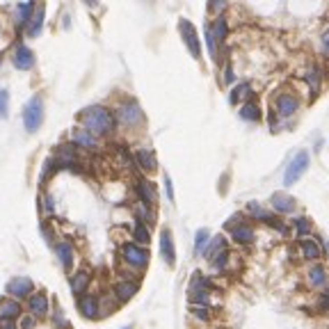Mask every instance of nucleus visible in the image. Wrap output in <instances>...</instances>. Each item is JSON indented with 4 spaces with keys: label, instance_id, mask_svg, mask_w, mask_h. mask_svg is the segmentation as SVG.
Listing matches in <instances>:
<instances>
[{
    "label": "nucleus",
    "instance_id": "obj_1",
    "mask_svg": "<svg viewBox=\"0 0 329 329\" xmlns=\"http://www.w3.org/2000/svg\"><path fill=\"white\" fill-rule=\"evenodd\" d=\"M80 121L85 126V130H90L92 135H107L115 130V117L107 107L103 105H90L80 112Z\"/></svg>",
    "mask_w": 329,
    "mask_h": 329
},
{
    "label": "nucleus",
    "instance_id": "obj_2",
    "mask_svg": "<svg viewBox=\"0 0 329 329\" xmlns=\"http://www.w3.org/2000/svg\"><path fill=\"white\" fill-rule=\"evenodd\" d=\"M224 229L229 231V238L233 240L235 245H252L254 238H256V231H254L252 224L245 220L243 213H235L231 220H227Z\"/></svg>",
    "mask_w": 329,
    "mask_h": 329
},
{
    "label": "nucleus",
    "instance_id": "obj_3",
    "mask_svg": "<svg viewBox=\"0 0 329 329\" xmlns=\"http://www.w3.org/2000/svg\"><path fill=\"white\" fill-rule=\"evenodd\" d=\"M119 256L126 265L135 268L137 272H144V270L149 268V249L137 245V243H124L119 247Z\"/></svg>",
    "mask_w": 329,
    "mask_h": 329
},
{
    "label": "nucleus",
    "instance_id": "obj_4",
    "mask_svg": "<svg viewBox=\"0 0 329 329\" xmlns=\"http://www.w3.org/2000/svg\"><path fill=\"white\" fill-rule=\"evenodd\" d=\"M43 124V101L39 96H32L23 107V126L28 133H37Z\"/></svg>",
    "mask_w": 329,
    "mask_h": 329
},
{
    "label": "nucleus",
    "instance_id": "obj_5",
    "mask_svg": "<svg viewBox=\"0 0 329 329\" xmlns=\"http://www.w3.org/2000/svg\"><path fill=\"white\" fill-rule=\"evenodd\" d=\"M309 163H311V156H309V151H299L295 158L288 163L286 167V174H283V185H295L299 179H302V174L309 169Z\"/></svg>",
    "mask_w": 329,
    "mask_h": 329
},
{
    "label": "nucleus",
    "instance_id": "obj_6",
    "mask_svg": "<svg viewBox=\"0 0 329 329\" xmlns=\"http://www.w3.org/2000/svg\"><path fill=\"white\" fill-rule=\"evenodd\" d=\"M179 32H181V37H183V43L188 46L190 55H192L194 60H199V57H201V43H199L197 28H194L188 18H181V21H179Z\"/></svg>",
    "mask_w": 329,
    "mask_h": 329
},
{
    "label": "nucleus",
    "instance_id": "obj_7",
    "mask_svg": "<svg viewBox=\"0 0 329 329\" xmlns=\"http://www.w3.org/2000/svg\"><path fill=\"white\" fill-rule=\"evenodd\" d=\"M117 121L124 126H140L142 121H144V112H142V107L137 105L135 101L124 103V105H119V110H117Z\"/></svg>",
    "mask_w": 329,
    "mask_h": 329
},
{
    "label": "nucleus",
    "instance_id": "obj_8",
    "mask_svg": "<svg viewBox=\"0 0 329 329\" xmlns=\"http://www.w3.org/2000/svg\"><path fill=\"white\" fill-rule=\"evenodd\" d=\"M7 293H9V297H14V299H28L34 293V281L30 277H14L12 281L7 283Z\"/></svg>",
    "mask_w": 329,
    "mask_h": 329
},
{
    "label": "nucleus",
    "instance_id": "obj_9",
    "mask_svg": "<svg viewBox=\"0 0 329 329\" xmlns=\"http://www.w3.org/2000/svg\"><path fill=\"white\" fill-rule=\"evenodd\" d=\"M78 311L87 320H96V318H101V299L96 295H87L85 293V295L78 297Z\"/></svg>",
    "mask_w": 329,
    "mask_h": 329
},
{
    "label": "nucleus",
    "instance_id": "obj_10",
    "mask_svg": "<svg viewBox=\"0 0 329 329\" xmlns=\"http://www.w3.org/2000/svg\"><path fill=\"white\" fill-rule=\"evenodd\" d=\"M274 110H277V115L281 117V119H288V117H293L295 112L299 110V101L297 96L288 94V92H283V94L277 96V101H274Z\"/></svg>",
    "mask_w": 329,
    "mask_h": 329
},
{
    "label": "nucleus",
    "instance_id": "obj_11",
    "mask_svg": "<svg viewBox=\"0 0 329 329\" xmlns=\"http://www.w3.org/2000/svg\"><path fill=\"white\" fill-rule=\"evenodd\" d=\"M137 291H140V283L135 281V279H121V281H117L115 286H112V293H115V299L119 304L128 302L130 297L137 295Z\"/></svg>",
    "mask_w": 329,
    "mask_h": 329
},
{
    "label": "nucleus",
    "instance_id": "obj_12",
    "mask_svg": "<svg viewBox=\"0 0 329 329\" xmlns=\"http://www.w3.org/2000/svg\"><path fill=\"white\" fill-rule=\"evenodd\" d=\"M160 256L163 261L174 268L176 265V247H174V235H171L169 229H163L160 231Z\"/></svg>",
    "mask_w": 329,
    "mask_h": 329
},
{
    "label": "nucleus",
    "instance_id": "obj_13",
    "mask_svg": "<svg viewBox=\"0 0 329 329\" xmlns=\"http://www.w3.org/2000/svg\"><path fill=\"white\" fill-rule=\"evenodd\" d=\"M55 254H57V261L60 265L67 270V272H71L73 270V258H76V247H73V243H69V240H60V243H55Z\"/></svg>",
    "mask_w": 329,
    "mask_h": 329
},
{
    "label": "nucleus",
    "instance_id": "obj_14",
    "mask_svg": "<svg viewBox=\"0 0 329 329\" xmlns=\"http://www.w3.org/2000/svg\"><path fill=\"white\" fill-rule=\"evenodd\" d=\"M48 309H51V304H48V295L43 291L32 293V295L28 297V311H30V316L43 318L48 313Z\"/></svg>",
    "mask_w": 329,
    "mask_h": 329
},
{
    "label": "nucleus",
    "instance_id": "obj_15",
    "mask_svg": "<svg viewBox=\"0 0 329 329\" xmlns=\"http://www.w3.org/2000/svg\"><path fill=\"white\" fill-rule=\"evenodd\" d=\"M270 204H272V208L281 215H291V213H295V208H297L295 199L286 192H274L272 197H270Z\"/></svg>",
    "mask_w": 329,
    "mask_h": 329
},
{
    "label": "nucleus",
    "instance_id": "obj_16",
    "mask_svg": "<svg viewBox=\"0 0 329 329\" xmlns=\"http://www.w3.org/2000/svg\"><path fill=\"white\" fill-rule=\"evenodd\" d=\"M21 313H23V306L18 299L14 297L0 299V320H16V318H21Z\"/></svg>",
    "mask_w": 329,
    "mask_h": 329
},
{
    "label": "nucleus",
    "instance_id": "obj_17",
    "mask_svg": "<svg viewBox=\"0 0 329 329\" xmlns=\"http://www.w3.org/2000/svg\"><path fill=\"white\" fill-rule=\"evenodd\" d=\"M299 252H302V256L306 261H318V258H322V245L309 235V238L299 240Z\"/></svg>",
    "mask_w": 329,
    "mask_h": 329
},
{
    "label": "nucleus",
    "instance_id": "obj_18",
    "mask_svg": "<svg viewBox=\"0 0 329 329\" xmlns=\"http://www.w3.org/2000/svg\"><path fill=\"white\" fill-rule=\"evenodd\" d=\"M90 281H92V272L90 270H76V274L71 277V291H73V295H85L87 293V288H90Z\"/></svg>",
    "mask_w": 329,
    "mask_h": 329
},
{
    "label": "nucleus",
    "instance_id": "obj_19",
    "mask_svg": "<svg viewBox=\"0 0 329 329\" xmlns=\"http://www.w3.org/2000/svg\"><path fill=\"white\" fill-rule=\"evenodd\" d=\"M309 281H311V286L316 288V291H327L329 286V274H327V268L325 265H313L311 270H309Z\"/></svg>",
    "mask_w": 329,
    "mask_h": 329
},
{
    "label": "nucleus",
    "instance_id": "obj_20",
    "mask_svg": "<svg viewBox=\"0 0 329 329\" xmlns=\"http://www.w3.org/2000/svg\"><path fill=\"white\" fill-rule=\"evenodd\" d=\"M14 67L21 69V71H30L34 67V53L28 46H18L14 51Z\"/></svg>",
    "mask_w": 329,
    "mask_h": 329
},
{
    "label": "nucleus",
    "instance_id": "obj_21",
    "mask_svg": "<svg viewBox=\"0 0 329 329\" xmlns=\"http://www.w3.org/2000/svg\"><path fill=\"white\" fill-rule=\"evenodd\" d=\"M135 163L140 165V169L146 171V174H151V171L158 169V163H156L153 151H149V149H140V151H137V153H135Z\"/></svg>",
    "mask_w": 329,
    "mask_h": 329
},
{
    "label": "nucleus",
    "instance_id": "obj_22",
    "mask_svg": "<svg viewBox=\"0 0 329 329\" xmlns=\"http://www.w3.org/2000/svg\"><path fill=\"white\" fill-rule=\"evenodd\" d=\"M224 249H229L227 238H224V235H215V238L206 245V249H204V254H201V256H204L206 261H213V258L217 256L220 252H224Z\"/></svg>",
    "mask_w": 329,
    "mask_h": 329
},
{
    "label": "nucleus",
    "instance_id": "obj_23",
    "mask_svg": "<svg viewBox=\"0 0 329 329\" xmlns=\"http://www.w3.org/2000/svg\"><path fill=\"white\" fill-rule=\"evenodd\" d=\"M73 144H78V146H82V149H96V135H92L90 130H85V128H76L73 130Z\"/></svg>",
    "mask_w": 329,
    "mask_h": 329
},
{
    "label": "nucleus",
    "instance_id": "obj_24",
    "mask_svg": "<svg viewBox=\"0 0 329 329\" xmlns=\"http://www.w3.org/2000/svg\"><path fill=\"white\" fill-rule=\"evenodd\" d=\"M137 194H140V201H144V204H149V206L156 204V188L146 179L137 181Z\"/></svg>",
    "mask_w": 329,
    "mask_h": 329
},
{
    "label": "nucleus",
    "instance_id": "obj_25",
    "mask_svg": "<svg viewBox=\"0 0 329 329\" xmlns=\"http://www.w3.org/2000/svg\"><path fill=\"white\" fill-rule=\"evenodd\" d=\"M247 213L252 215L254 220H261V222H265V224H270L274 220L272 213H270V210H265L258 201H249V204H247Z\"/></svg>",
    "mask_w": 329,
    "mask_h": 329
},
{
    "label": "nucleus",
    "instance_id": "obj_26",
    "mask_svg": "<svg viewBox=\"0 0 329 329\" xmlns=\"http://www.w3.org/2000/svg\"><path fill=\"white\" fill-rule=\"evenodd\" d=\"M133 238H135V243H137V245H142V247H146V245L151 243L149 227H146L144 222H140V220H135V227H133Z\"/></svg>",
    "mask_w": 329,
    "mask_h": 329
},
{
    "label": "nucleus",
    "instance_id": "obj_27",
    "mask_svg": "<svg viewBox=\"0 0 329 329\" xmlns=\"http://www.w3.org/2000/svg\"><path fill=\"white\" fill-rule=\"evenodd\" d=\"M135 220H140V222H144V224L153 222V210H151V206L144 204V201H137L135 204Z\"/></svg>",
    "mask_w": 329,
    "mask_h": 329
},
{
    "label": "nucleus",
    "instance_id": "obj_28",
    "mask_svg": "<svg viewBox=\"0 0 329 329\" xmlns=\"http://www.w3.org/2000/svg\"><path fill=\"white\" fill-rule=\"evenodd\" d=\"M32 12H34V0H28V3L18 5V9H16V18H18V23H21V26L30 23V14H32Z\"/></svg>",
    "mask_w": 329,
    "mask_h": 329
},
{
    "label": "nucleus",
    "instance_id": "obj_29",
    "mask_svg": "<svg viewBox=\"0 0 329 329\" xmlns=\"http://www.w3.org/2000/svg\"><path fill=\"white\" fill-rule=\"evenodd\" d=\"M41 26H43V7L34 9V16L30 18V28H28V34L30 37H37L41 32Z\"/></svg>",
    "mask_w": 329,
    "mask_h": 329
},
{
    "label": "nucleus",
    "instance_id": "obj_30",
    "mask_svg": "<svg viewBox=\"0 0 329 329\" xmlns=\"http://www.w3.org/2000/svg\"><path fill=\"white\" fill-rule=\"evenodd\" d=\"M240 117L247 121H258L261 119V107H258L256 103H247V105H243V110H240Z\"/></svg>",
    "mask_w": 329,
    "mask_h": 329
},
{
    "label": "nucleus",
    "instance_id": "obj_31",
    "mask_svg": "<svg viewBox=\"0 0 329 329\" xmlns=\"http://www.w3.org/2000/svg\"><path fill=\"white\" fill-rule=\"evenodd\" d=\"M229 258H231V249H224V252H220L217 256L210 261V265H213V270H217V272H224L229 265Z\"/></svg>",
    "mask_w": 329,
    "mask_h": 329
},
{
    "label": "nucleus",
    "instance_id": "obj_32",
    "mask_svg": "<svg viewBox=\"0 0 329 329\" xmlns=\"http://www.w3.org/2000/svg\"><path fill=\"white\" fill-rule=\"evenodd\" d=\"M210 243V231L208 229H199L197 235H194V249H197L199 254H204L206 245Z\"/></svg>",
    "mask_w": 329,
    "mask_h": 329
},
{
    "label": "nucleus",
    "instance_id": "obj_33",
    "mask_svg": "<svg viewBox=\"0 0 329 329\" xmlns=\"http://www.w3.org/2000/svg\"><path fill=\"white\" fill-rule=\"evenodd\" d=\"M206 43H208V53L213 60H217V39H215V32H213V26H206Z\"/></svg>",
    "mask_w": 329,
    "mask_h": 329
},
{
    "label": "nucleus",
    "instance_id": "obj_34",
    "mask_svg": "<svg viewBox=\"0 0 329 329\" xmlns=\"http://www.w3.org/2000/svg\"><path fill=\"white\" fill-rule=\"evenodd\" d=\"M247 94H249V85H247V82H240L238 87H233V90H231V94H229V101H231V103H233V105H235V103H240V101H243V99H245V96H247Z\"/></svg>",
    "mask_w": 329,
    "mask_h": 329
},
{
    "label": "nucleus",
    "instance_id": "obj_35",
    "mask_svg": "<svg viewBox=\"0 0 329 329\" xmlns=\"http://www.w3.org/2000/svg\"><path fill=\"white\" fill-rule=\"evenodd\" d=\"M311 231H313V227H311V222H309L306 217H297L295 220V233L299 235V240L309 238V235H311Z\"/></svg>",
    "mask_w": 329,
    "mask_h": 329
},
{
    "label": "nucleus",
    "instance_id": "obj_36",
    "mask_svg": "<svg viewBox=\"0 0 329 329\" xmlns=\"http://www.w3.org/2000/svg\"><path fill=\"white\" fill-rule=\"evenodd\" d=\"M213 32H215V39H217V43H222L224 39H227V21H224V18H217V21H215Z\"/></svg>",
    "mask_w": 329,
    "mask_h": 329
},
{
    "label": "nucleus",
    "instance_id": "obj_37",
    "mask_svg": "<svg viewBox=\"0 0 329 329\" xmlns=\"http://www.w3.org/2000/svg\"><path fill=\"white\" fill-rule=\"evenodd\" d=\"M7 110H9V92L0 90V119L7 117Z\"/></svg>",
    "mask_w": 329,
    "mask_h": 329
},
{
    "label": "nucleus",
    "instance_id": "obj_38",
    "mask_svg": "<svg viewBox=\"0 0 329 329\" xmlns=\"http://www.w3.org/2000/svg\"><path fill=\"white\" fill-rule=\"evenodd\" d=\"M306 80H309V85H311V90L318 92V87H320V71H318V69H311L309 76H306Z\"/></svg>",
    "mask_w": 329,
    "mask_h": 329
},
{
    "label": "nucleus",
    "instance_id": "obj_39",
    "mask_svg": "<svg viewBox=\"0 0 329 329\" xmlns=\"http://www.w3.org/2000/svg\"><path fill=\"white\" fill-rule=\"evenodd\" d=\"M227 7V0H208V12L210 14H220Z\"/></svg>",
    "mask_w": 329,
    "mask_h": 329
},
{
    "label": "nucleus",
    "instance_id": "obj_40",
    "mask_svg": "<svg viewBox=\"0 0 329 329\" xmlns=\"http://www.w3.org/2000/svg\"><path fill=\"white\" fill-rule=\"evenodd\" d=\"M192 313H194V318H199V320H204V322H208V320H210V311H208V306H192Z\"/></svg>",
    "mask_w": 329,
    "mask_h": 329
},
{
    "label": "nucleus",
    "instance_id": "obj_41",
    "mask_svg": "<svg viewBox=\"0 0 329 329\" xmlns=\"http://www.w3.org/2000/svg\"><path fill=\"white\" fill-rule=\"evenodd\" d=\"M165 192H167V199L174 201V185H171V179L165 176Z\"/></svg>",
    "mask_w": 329,
    "mask_h": 329
},
{
    "label": "nucleus",
    "instance_id": "obj_42",
    "mask_svg": "<svg viewBox=\"0 0 329 329\" xmlns=\"http://www.w3.org/2000/svg\"><path fill=\"white\" fill-rule=\"evenodd\" d=\"M322 53L329 57V28L322 32Z\"/></svg>",
    "mask_w": 329,
    "mask_h": 329
},
{
    "label": "nucleus",
    "instance_id": "obj_43",
    "mask_svg": "<svg viewBox=\"0 0 329 329\" xmlns=\"http://www.w3.org/2000/svg\"><path fill=\"white\" fill-rule=\"evenodd\" d=\"M0 329H18L16 320H0Z\"/></svg>",
    "mask_w": 329,
    "mask_h": 329
},
{
    "label": "nucleus",
    "instance_id": "obj_44",
    "mask_svg": "<svg viewBox=\"0 0 329 329\" xmlns=\"http://www.w3.org/2000/svg\"><path fill=\"white\" fill-rule=\"evenodd\" d=\"M41 231H43V238H46L48 243H53V231H51V227H48V224H41Z\"/></svg>",
    "mask_w": 329,
    "mask_h": 329
},
{
    "label": "nucleus",
    "instance_id": "obj_45",
    "mask_svg": "<svg viewBox=\"0 0 329 329\" xmlns=\"http://www.w3.org/2000/svg\"><path fill=\"white\" fill-rule=\"evenodd\" d=\"M21 322H23V329H32L34 327V316H26Z\"/></svg>",
    "mask_w": 329,
    "mask_h": 329
},
{
    "label": "nucleus",
    "instance_id": "obj_46",
    "mask_svg": "<svg viewBox=\"0 0 329 329\" xmlns=\"http://www.w3.org/2000/svg\"><path fill=\"white\" fill-rule=\"evenodd\" d=\"M43 201H46V215H53V197L51 194H46Z\"/></svg>",
    "mask_w": 329,
    "mask_h": 329
},
{
    "label": "nucleus",
    "instance_id": "obj_47",
    "mask_svg": "<svg viewBox=\"0 0 329 329\" xmlns=\"http://www.w3.org/2000/svg\"><path fill=\"white\" fill-rule=\"evenodd\" d=\"M320 304H322V309H327V311H329V286H327V291H325V297L320 299Z\"/></svg>",
    "mask_w": 329,
    "mask_h": 329
},
{
    "label": "nucleus",
    "instance_id": "obj_48",
    "mask_svg": "<svg viewBox=\"0 0 329 329\" xmlns=\"http://www.w3.org/2000/svg\"><path fill=\"white\" fill-rule=\"evenodd\" d=\"M233 71H231V69H227V82H231V80H233Z\"/></svg>",
    "mask_w": 329,
    "mask_h": 329
},
{
    "label": "nucleus",
    "instance_id": "obj_49",
    "mask_svg": "<svg viewBox=\"0 0 329 329\" xmlns=\"http://www.w3.org/2000/svg\"><path fill=\"white\" fill-rule=\"evenodd\" d=\"M124 329H130V327H124Z\"/></svg>",
    "mask_w": 329,
    "mask_h": 329
},
{
    "label": "nucleus",
    "instance_id": "obj_50",
    "mask_svg": "<svg viewBox=\"0 0 329 329\" xmlns=\"http://www.w3.org/2000/svg\"><path fill=\"white\" fill-rule=\"evenodd\" d=\"M94 5H96V0H94Z\"/></svg>",
    "mask_w": 329,
    "mask_h": 329
}]
</instances>
